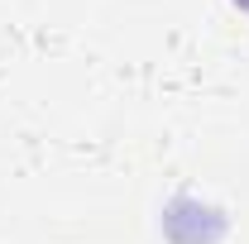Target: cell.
Listing matches in <instances>:
<instances>
[{
  "label": "cell",
  "mask_w": 249,
  "mask_h": 244,
  "mask_svg": "<svg viewBox=\"0 0 249 244\" xmlns=\"http://www.w3.org/2000/svg\"><path fill=\"white\" fill-rule=\"evenodd\" d=\"M230 10L235 15H249V0H230Z\"/></svg>",
  "instance_id": "obj_2"
},
{
  "label": "cell",
  "mask_w": 249,
  "mask_h": 244,
  "mask_svg": "<svg viewBox=\"0 0 249 244\" xmlns=\"http://www.w3.org/2000/svg\"><path fill=\"white\" fill-rule=\"evenodd\" d=\"M158 235L168 244H220L230 235V211L220 201H211V196L178 192L158 211Z\"/></svg>",
  "instance_id": "obj_1"
}]
</instances>
